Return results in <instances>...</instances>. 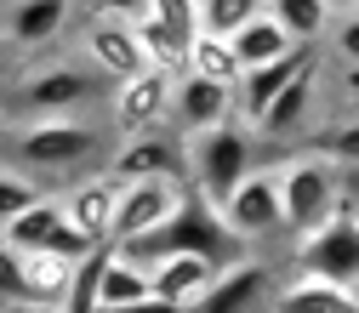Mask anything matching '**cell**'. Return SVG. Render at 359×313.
<instances>
[{"instance_id": "ba28073f", "label": "cell", "mask_w": 359, "mask_h": 313, "mask_svg": "<svg viewBox=\"0 0 359 313\" xmlns=\"http://www.w3.org/2000/svg\"><path fill=\"white\" fill-rule=\"evenodd\" d=\"M80 52H86V63H92L103 80H131V74L154 69L149 52H143L137 23H126V18H86V29H80Z\"/></svg>"}, {"instance_id": "ffe728a7", "label": "cell", "mask_w": 359, "mask_h": 313, "mask_svg": "<svg viewBox=\"0 0 359 313\" xmlns=\"http://www.w3.org/2000/svg\"><path fill=\"white\" fill-rule=\"evenodd\" d=\"M229 40H234V57H240V69H251V63H274V57L297 52V40H291V34L280 29V18L268 12V6H262V12L251 18V23H240V29L229 34Z\"/></svg>"}, {"instance_id": "2e32d148", "label": "cell", "mask_w": 359, "mask_h": 313, "mask_svg": "<svg viewBox=\"0 0 359 313\" xmlns=\"http://www.w3.org/2000/svg\"><path fill=\"white\" fill-rule=\"evenodd\" d=\"M114 205H120V183H114L109 171L74 176V188L63 194L69 222H74L86 239H97V245H109V239H114Z\"/></svg>"}, {"instance_id": "9a60e30c", "label": "cell", "mask_w": 359, "mask_h": 313, "mask_svg": "<svg viewBox=\"0 0 359 313\" xmlns=\"http://www.w3.org/2000/svg\"><path fill=\"white\" fill-rule=\"evenodd\" d=\"M268 313H359V285H342V279L297 267V274L268 296Z\"/></svg>"}, {"instance_id": "3957f363", "label": "cell", "mask_w": 359, "mask_h": 313, "mask_svg": "<svg viewBox=\"0 0 359 313\" xmlns=\"http://www.w3.org/2000/svg\"><path fill=\"white\" fill-rule=\"evenodd\" d=\"M274 183H280V222H285V234L308 239L313 228H325V216L342 200V165L331 154H320V148H308V154H291L274 171Z\"/></svg>"}, {"instance_id": "f1b7e54d", "label": "cell", "mask_w": 359, "mask_h": 313, "mask_svg": "<svg viewBox=\"0 0 359 313\" xmlns=\"http://www.w3.org/2000/svg\"><path fill=\"white\" fill-rule=\"evenodd\" d=\"M29 291H23V251L12 245V239H0V307L6 302H23Z\"/></svg>"}, {"instance_id": "e0dca14e", "label": "cell", "mask_w": 359, "mask_h": 313, "mask_svg": "<svg viewBox=\"0 0 359 313\" xmlns=\"http://www.w3.org/2000/svg\"><path fill=\"white\" fill-rule=\"evenodd\" d=\"M74 12H80L74 0H18L0 29H6L12 52H46V46L63 40V29H69Z\"/></svg>"}, {"instance_id": "5b68a950", "label": "cell", "mask_w": 359, "mask_h": 313, "mask_svg": "<svg viewBox=\"0 0 359 313\" xmlns=\"http://www.w3.org/2000/svg\"><path fill=\"white\" fill-rule=\"evenodd\" d=\"M97 85H103V74L92 69V63H40V69H29L23 80H18V109L23 114H34V120H46V114H74V109H86L97 97Z\"/></svg>"}, {"instance_id": "4316f807", "label": "cell", "mask_w": 359, "mask_h": 313, "mask_svg": "<svg viewBox=\"0 0 359 313\" xmlns=\"http://www.w3.org/2000/svg\"><path fill=\"white\" fill-rule=\"evenodd\" d=\"M40 194H46V188H40V176H29V171H6V165H0V228H6L18 211H29Z\"/></svg>"}, {"instance_id": "1f68e13d", "label": "cell", "mask_w": 359, "mask_h": 313, "mask_svg": "<svg viewBox=\"0 0 359 313\" xmlns=\"http://www.w3.org/2000/svg\"><path fill=\"white\" fill-rule=\"evenodd\" d=\"M149 12L177 29H200V0H149Z\"/></svg>"}, {"instance_id": "ac0fdd59", "label": "cell", "mask_w": 359, "mask_h": 313, "mask_svg": "<svg viewBox=\"0 0 359 313\" xmlns=\"http://www.w3.org/2000/svg\"><path fill=\"white\" fill-rule=\"evenodd\" d=\"M149 279H154V296H160V302H177V307L189 313V307L211 291L217 262H211V256H194V251H171V256H160V262L149 267Z\"/></svg>"}, {"instance_id": "8fae6325", "label": "cell", "mask_w": 359, "mask_h": 313, "mask_svg": "<svg viewBox=\"0 0 359 313\" xmlns=\"http://www.w3.org/2000/svg\"><path fill=\"white\" fill-rule=\"evenodd\" d=\"M313 57H320V46H297V52H285V57H274V63L240 69V80H234V120H240V125H257L262 109L274 103L285 85H291V74H302Z\"/></svg>"}, {"instance_id": "277c9868", "label": "cell", "mask_w": 359, "mask_h": 313, "mask_svg": "<svg viewBox=\"0 0 359 313\" xmlns=\"http://www.w3.org/2000/svg\"><path fill=\"white\" fill-rule=\"evenodd\" d=\"M297 267L342 279V285H359V200L348 188H342L337 211L325 216V228H313L308 239H297Z\"/></svg>"}, {"instance_id": "4fadbf2b", "label": "cell", "mask_w": 359, "mask_h": 313, "mask_svg": "<svg viewBox=\"0 0 359 313\" xmlns=\"http://www.w3.org/2000/svg\"><path fill=\"white\" fill-rule=\"evenodd\" d=\"M313 103H320V57H313L302 74H291V85L262 109V120L251 131L268 137V143H297L302 131H308V120H313Z\"/></svg>"}, {"instance_id": "f546056e", "label": "cell", "mask_w": 359, "mask_h": 313, "mask_svg": "<svg viewBox=\"0 0 359 313\" xmlns=\"http://www.w3.org/2000/svg\"><path fill=\"white\" fill-rule=\"evenodd\" d=\"M86 18H126V23H143L149 18V0H74Z\"/></svg>"}, {"instance_id": "7c38bea8", "label": "cell", "mask_w": 359, "mask_h": 313, "mask_svg": "<svg viewBox=\"0 0 359 313\" xmlns=\"http://www.w3.org/2000/svg\"><path fill=\"white\" fill-rule=\"evenodd\" d=\"M268 291H274V274H268V262L257 256H240L229 267H217L211 291L189 307V313H257L268 302Z\"/></svg>"}, {"instance_id": "d6a6232c", "label": "cell", "mask_w": 359, "mask_h": 313, "mask_svg": "<svg viewBox=\"0 0 359 313\" xmlns=\"http://www.w3.org/2000/svg\"><path fill=\"white\" fill-rule=\"evenodd\" d=\"M97 313H183L177 302H160V296H143V302H126V307H97Z\"/></svg>"}, {"instance_id": "30bf717a", "label": "cell", "mask_w": 359, "mask_h": 313, "mask_svg": "<svg viewBox=\"0 0 359 313\" xmlns=\"http://www.w3.org/2000/svg\"><path fill=\"white\" fill-rule=\"evenodd\" d=\"M189 176H137V183H120V205H114V239H137L149 228H160V222L177 211V200H183Z\"/></svg>"}, {"instance_id": "7a4b0ae2", "label": "cell", "mask_w": 359, "mask_h": 313, "mask_svg": "<svg viewBox=\"0 0 359 313\" xmlns=\"http://www.w3.org/2000/svg\"><path fill=\"white\" fill-rule=\"evenodd\" d=\"M183 160H189V183L222 205L245 176L257 171V131L240 125V120H222L211 131H194V137H183Z\"/></svg>"}, {"instance_id": "83f0119b", "label": "cell", "mask_w": 359, "mask_h": 313, "mask_svg": "<svg viewBox=\"0 0 359 313\" xmlns=\"http://www.w3.org/2000/svg\"><path fill=\"white\" fill-rule=\"evenodd\" d=\"M313 148L331 154L337 165H359V114L342 120V125H331V131H320V137H313Z\"/></svg>"}, {"instance_id": "4dcf8cb0", "label": "cell", "mask_w": 359, "mask_h": 313, "mask_svg": "<svg viewBox=\"0 0 359 313\" xmlns=\"http://www.w3.org/2000/svg\"><path fill=\"white\" fill-rule=\"evenodd\" d=\"M331 46H337V57L342 63H359V12H337V23H331Z\"/></svg>"}, {"instance_id": "8992f818", "label": "cell", "mask_w": 359, "mask_h": 313, "mask_svg": "<svg viewBox=\"0 0 359 313\" xmlns=\"http://www.w3.org/2000/svg\"><path fill=\"white\" fill-rule=\"evenodd\" d=\"M171 97H177V74L165 69H143L131 80H114V103H109V125L120 137H137V131H171Z\"/></svg>"}, {"instance_id": "52a82bcc", "label": "cell", "mask_w": 359, "mask_h": 313, "mask_svg": "<svg viewBox=\"0 0 359 313\" xmlns=\"http://www.w3.org/2000/svg\"><path fill=\"white\" fill-rule=\"evenodd\" d=\"M222 211V222H229V234L245 245V251H257L262 239H274V234H285V222H280V183H274V171H251L245 183L217 205Z\"/></svg>"}, {"instance_id": "44dd1931", "label": "cell", "mask_w": 359, "mask_h": 313, "mask_svg": "<svg viewBox=\"0 0 359 313\" xmlns=\"http://www.w3.org/2000/svg\"><path fill=\"white\" fill-rule=\"evenodd\" d=\"M268 12L280 18V29L297 40V46H320V40L331 34V23H337L331 0H268Z\"/></svg>"}, {"instance_id": "836d02e7", "label": "cell", "mask_w": 359, "mask_h": 313, "mask_svg": "<svg viewBox=\"0 0 359 313\" xmlns=\"http://www.w3.org/2000/svg\"><path fill=\"white\" fill-rule=\"evenodd\" d=\"M0 313H63L57 302H34V296H23V302H6Z\"/></svg>"}, {"instance_id": "5bb4252c", "label": "cell", "mask_w": 359, "mask_h": 313, "mask_svg": "<svg viewBox=\"0 0 359 313\" xmlns=\"http://www.w3.org/2000/svg\"><path fill=\"white\" fill-rule=\"evenodd\" d=\"M222 120H234V85H217V80H200V74H177V97H171V131L177 137L211 131Z\"/></svg>"}, {"instance_id": "cb8c5ba5", "label": "cell", "mask_w": 359, "mask_h": 313, "mask_svg": "<svg viewBox=\"0 0 359 313\" xmlns=\"http://www.w3.org/2000/svg\"><path fill=\"white\" fill-rule=\"evenodd\" d=\"M189 74L217 80V85H234V80H240L234 40H229V34H205V29H194V40H189Z\"/></svg>"}, {"instance_id": "d6986e66", "label": "cell", "mask_w": 359, "mask_h": 313, "mask_svg": "<svg viewBox=\"0 0 359 313\" xmlns=\"http://www.w3.org/2000/svg\"><path fill=\"white\" fill-rule=\"evenodd\" d=\"M69 228V211H63V194H40L29 211H18L6 228H0V239H12L18 251H46L57 234Z\"/></svg>"}, {"instance_id": "9c48e42d", "label": "cell", "mask_w": 359, "mask_h": 313, "mask_svg": "<svg viewBox=\"0 0 359 313\" xmlns=\"http://www.w3.org/2000/svg\"><path fill=\"white\" fill-rule=\"evenodd\" d=\"M103 171L114 176V183H137V176H189L183 137H177V131H137V137H120L109 148Z\"/></svg>"}, {"instance_id": "484cf974", "label": "cell", "mask_w": 359, "mask_h": 313, "mask_svg": "<svg viewBox=\"0 0 359 313\" xmlns=\"http://www.w3.org/2000/svg\"><path fill=\"white\" fill-rule=\"evenodd\" d=\"M268 0H200V29L205 34H234L240 23H251Z\"/></svg>"}, {"instance_id": "7402d4cb", "label": "cell", "mask_w": 359, "mask_h": 313, "mask_svg": "<svg viewBox=\"0 0 359 313\" xmlns=\"http://www.w3.org/2000/svg\"><path fill=\"white\" fill-rule=\"evenodd\" d=\"M137 34H143V52H149V63L154 69H165V74H189V40H194V29H177V23H165V18H143L137 23Z\"/></svg>"}, {"instance_id": "d4e9b609", "label": "cell", "mask_w": 359, "mask_h": 313, "mask_svg": "<svg viewBox=\"0 0 359 313\" xmlns=\"http://www.w3.org/2000/svg\"><path fill=\"white\" fill-rule=\"evenodd\" d=\"M143 296H154L149 267H137V262H120V256H114V245H109L103 279H97V307H126V302H143Z\"/></svg>"}, {"instance_id": "6da1fadb", "label": "cell", "mask_w": 359, "mask_h": 313, "mask_svg": "<svg viewBox=\"0 0 359 313\" xmlns=\"http://www.w3.org/2000/svg\"><path fill=\"white\" fill-rule=\"evenodd\" d=\"M12 154L29 165V176H86V165L109 160L103 154V131L86 125L74 114H46V120H29L23 131H12Z\"/></svg>"}, {"instance_id": "603a6c76", "label": "cell", "mask_w": 359, "mask_h": 313, "mask_svg": "<svg viewBox=\"0 0 359 313\" xmlns=\"http://www.w3.org/2000/svg\"><path fill=\"white\" fill-rule=\"evenodd\" d=\"M74 267H80V262L52 256V251H23V291H29L34 302H57V307H63Z\"/></svg>"}, {"instance_id": "d590c367", "label": "cell", "mask_w": 359, "mask_h": 313, "mask_svg": "<svg viewBox=\"0 0 359 313\" xmlns=\"http://www.w3.org/2000/svg\"><path fill=\"white\" fill-rule=\"evenodd\" d=\"M331 12H359V0H331Z\"/></svg>"}, {"instance_id": "e575fe53", "label": "cell", "mask_w": 359, "mask_h": 313, "mask_svg": "<svg viewBox=\"0 0 359 313\" xmlns=\"http://www.w3.org/2000/svg\"><path fill=\"white\" fill-rule=\"evenodd\" d=\"M6 57H12V40H6V29H0V69H6Z\"/></svg>"}]
</instances>
